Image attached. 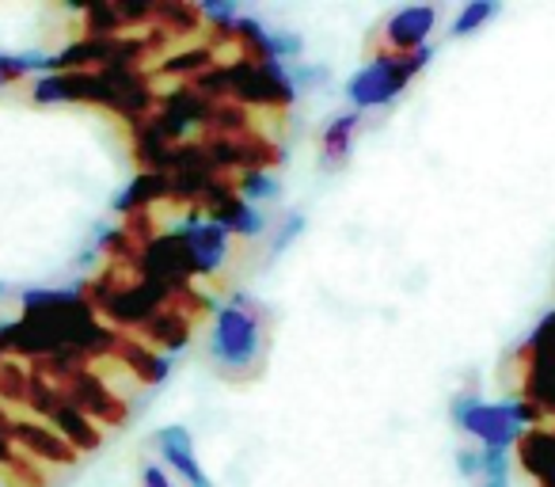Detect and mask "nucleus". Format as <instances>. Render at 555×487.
Returning a JSON list of instances; mask_svg holds the SVG:
<instances>
[{
  "label": "nucleus",
  "instance_id": "1",
  "mask_svg": "<svg viewBox=\"0 0 555 487\" xmlns=\"http://www.w3.org/2000/svg\"><path fill=\"white\" fill-rule=\"evenodd\" d=\"M31 103L57 107V103H80L100 107L122 118L126 126L145 123L160 103L149 73L138 69H100V73H47L31 80Z\"/></svg>",
  "mask_w": 555,
  "mask_h": 487
},
{
  "label": "nucleus",
  "instance_id": "2",
  "mask_svg": "<svg viewBox=\"0 0 555 487\" xmlns=\"http://www.w3.org/2000/svg\"><path fill=\"white\" fill-rule=\"evenodd\" d=\"M202 95L224 103H240L247 111H289L297 100V85L289 65L278 62H247V57H224L198 80H191Z\"/></svg>",
  "mask_w": 555,
  "mask_h": 487
},
{
  "label": "nucleus",
  "instance_id": "3",
  "mask_svg": "<svg viewBox=\"0 0 555 487\" xmlns=\"http://www.w3.org/2000/svg\"><path fill=\"white\" fill-rule=\"evenodd\" d=\"M209 350H214V362L221 366L224 377H247L267 350V312H262V305L247 294L224 302L214 317Z\"/></svg>",
  "mask_w": 555,
  "mask_h": 487
},
{
  "label": "nucleus",
  "instance_id": "4",
  "mask_svg": "<svg viewBox=\"0 0 555 487\" xmlns=\"http://www.w3.org/2000/svg\"><path fill=\"white\" fill-rule=\"evenodd\" d=\"M35 373H42L47 381H54L57 393L80 408L95 426L103 431H115L130 419V403L126 396L95 370L92 362H69V358H42V362H27Z\"/></svg>",
  "mask_w": 555,
  "mask_h": 487
},
{
  "label": "nucleus",
  "instance_id": "5",
  "mask_svg": "<svg viewBox=\"0 0 555 487\" xmlns=\"http://www.w3.org/2000/svg\"><path fill=\"white\" fill-rule=\"evenodd\" d=\"M517 396L540 411L544 423L555 426V312H547L529 339L514 355Z\"/></svg>",
  "mask_w": 555,
  "mask_h": 487
},
{
  "label": "nucleus",
  "instance_id": "6",
  "mask_svg": "<svg viewBox=\"0 0 555 487\" xmlns=\"http://www.w3.org/2000/svg\"><path fill=\"white\" fill-rule=\"evenodd\" d=\"M430 47L415 50V54H377L370 65L354 73L347 80V100L354 103V111H377L388 107L418 73L430 65Z\"/></svg>",
  "mask_w": 555,
  "mask_h": 487
},
{
  "label": "nucleus",
  "instance_id": "7",
  "mask_svg": "<svg viewBox=\"0 0 555 487\" xmlns=\"http://www.w3.org/2000/svg\"><path fill=\"white\" fill-rule=\"evenodd\" d=\"M453 419L464 434L479 441L483 449H514V441L521 438V419H517V408L514 400H502V403H491V400H476V396H456L453 400Z\"/></svg>",
  "mask_w": 555,
  "mask_h": 487
},
{
  "label": "nucleus",
  "instance_id": "8",
  "mask_svg": "<svg viewBox=\"0 0 555 487\" xmlns=\"http://www.w3.org/2000/svg\"><path fill=\"white\" fill-rule=\"evenodd\" d=\"M171 232H179V236H183L198 282L221 274L224 259H229V248H232V244H229L232 236L221 229V225L206 221L198 209H186V217H183V221H176V229H171Z\"/></svg>",
  "mask_w": 555,
  "mask_h": 487
},
{
  "label": "nucleus",
  "instance_id": "9",
  "mask_svg": "<svg viewBox=\"0 0 555 487\" xmlns=\"http://www.w3.org/2000/svg\"><path fill=\"white\" fill-rule=\"evenodd\" d=\"M12 449H20V453H27L39 464H50V469H77L80 464L77 449H73L54 426H47L42 419H31V415L12 419Z\"/></svg>",
  "mask_w": 555,
  "mask_h": 487
},
{
  "label": "nucleus",
  "instance_id": "10",
  "mask_svg": "<svg viewBox=\"0 0 555 487\" xmlns=\"http://www.w3.org/2000/svg\"><path fill=\"white\" fill-rule=\"evenodd\" d=\"M434 27H438V9H430V4H411V9L392 12L380 27L377 54H415L426 47Z\"/></svg>",
  "mask_w": 555,
  "mask_h": 487
},
{
  "label": "nucleus",
  "instance_id": "11",
  "mask_svg": "<svg viewBox=\"0 0 555 487\" xmlns=\"http://www.w3.org/2000/svg\"><path fill=\"white\" fill-rule=\"evenodd\" d=\"M514 461L532 487H555V426H529L521 438L514 441Z\"/></svg>",
  "mask_w": 555,
  "mask_h": 487
},
{
  "label": "nucleus",
  "instance_id": "12",
  "mask_svg": "<svg viewBox=\"0 0 555 487\" xmlns=\"http://www.w3.org/2000/svg\"><path fill=\"white\" fill-rule=\"evenodd\" d=\"M111 366L126 370V377H133L141 388L164 385L171 373L168 358H164L160 350H153L149 343H141L138 335H126V332H118V347H115V355H111Z\"/></svg>",
  "mask_w": 555,
  "mask_h": 487
},
{
  "label": "nucleus",
  "instance_id": "13",
  "mask_svg": "<svg viewBox=\"0 0 555 487\" xmlns=\"http://www.w3.org/2000/svg\"><path fill=\"white\" fill-rule=\"evenodd\" d=\"M191 332H194V320L186 317V312L164 305L160 312H153V317L141 324L138 339L149 343L153 350H168V355H176V350L191 347Z\"/></svg>",
  "mask_w": 555,
  "mask_h": 487
},
{
  "label": "nucleus",
  "instance_id": "14",
  "mask_svg": "<svg viewBox=\"0 0 555 487\" xmlns=\"http://www.w3.org/2000/svg\"><path fill=\"white\" fill-rule=\"evenodd\" d=\"M156 449H160L164 461L191 487H209V476L202 472L198 453H194V438L186 426H164V431H156Z\"/></svg>",
  "mask_w": 555,
  "mask_h": 487
},
{
  "label": "nucleus",
  "instance_id": "15",
  "mask_svg": "<svg viewBox=\"0 0 555 487\" xmlns=\"http://www.w3.org/2000/svg\"><path fill=\"white\" fill-rule=\"evenodd\" d=\"M358 126H362V111H343L320 133V168L324 171H339L347 168L350 153H354V138Z\"/></svg>",
  "mask_w": 555,
  "mask_h": 487
},
{
  "label": "nucleus",
  "instance_id": "16",
  "mask_svg": "<svg viewBox=\"0 0 555 487\" xmlns=\"http://www.w3.org/2000/svg\"><path fill=\"white\" fill-rule=\"evenodd\" d=\"M153 27H164L171 39H191L206 31V16L191 0H153Z\"/></svg>",
  "mask_w": 555,
  "mask_h": 487
},
{
  "label": "nucleus",
  "instance_id": "17",
  "mask_svg": "<svg viewBox=\"0 0 555 487\" xmlns=\"http://www.w3.org/2000/svg\"><path fill=\"white\" fill-rule=\"evenodd\" d=\"M168 206V176H153V171H141L130 187L115 198V214H141V209Z\"/></svg>",
  "mask_w": 555,
  "mask_h": 487
},
{
  "label": "nucleus",
  "instance_id": "18",
  "mask_svg": "<svg viewBox=\"0 0 555 487\" xmlns=\"http://www.w3.org/2000/svg\"><path fill=\"white\" fill-rule=\"evenodd\" d=\"M221 62V54H214V50L202 42V47H191V50H179V54L164 57L160 62V77H171L179 80V85H191V80H198L202 73H209L214 65Z\"/></svg>",
  "mask_w": 555,
  "mask_h": 487
},
{
  "label": "nucleus",
  "instance_id": "19",
  "mask_svg": "<svg viewBox=\"0 0 555 487\" xmlns=\"http://www.w3.org/2000/svg\"><path fill=\"white\" fill-rule=\"evenodd\" d=\"M115 35H126L115 0H92L80 9V39H115Z\"/></svg>",
  "mask_w": 555,
  "mask_h": 487
},
{
  "label": "nucleus",
  "instance_id": "20",
  "mask_svg": "<svg viewBox=\"0 0 555 487\" xmlns=\"http://www.w3.org/2000/svg\"><path fill=\"white\" fill-rule=\"evenodd\" d=\"M27 385H31V366L20 358H0V408L27 403Z\"/></svg>",
  "mask_w": 555,
  "mask_h": 487
},
{
  "label": "nucleus",
  "instance_id": "21",
  "mask_svg": "<svg viewBox=\"0 0 555 487\" xmlns=\"http://www.w3.org/2000/svg\"><path fill=\"white\" fill-rule=\"evenodd\" d=\"M0 472H4V484L9 487H50L47 464L31 461V457L20 453V449H12L9 461L0 464Z\"/></svg>",
  "mask_w": 555,
  "mask_h": 487
},
{
  "label": "nucleus",
  "instance_id": "22",
  "mask_svg": "<svg viewBox=\"0 0 555 487\" xmlns=\"http://www.w3.org/2000/svg\"><path fill=\"white\" fill-rule=\"evenodd\" d=\"M31 73H50V57L47 54H0V88L20 85Z\"/></svg>",
  "mask_w": 555,
  "mask_h": 487
},
{
  "label": "nucleus",
  "instance_id": "23",
  "mask_svg": "<svg viewBox=\"0 0 555 487\" xmlns=\"http://www.w3.org/2000/svg\"><path fill=\"white\" fill-rule=\"evenodd\" d=\"M502 12V4H494V0H472V4H464L461 16L453 20V35L456 39H464V35H476L479 27H487L494 16Z\"/></svg>",
  "mask_w": 555,
  "mask_h": 487
},
{
  "label": "nucleus",
  "instance_id": "24",
  "mask_svg": "<svg viewBox=\"0 0 555 487\" xmlns=\"http://www.w3.org/2000/svg\"><path fill=\"white\" fill-rule=\"evenodd\" d=\"M476 487H509V453L506 449H483Z\"/></svg>",
  "mask_w": 555,
  "mask_h": 487
},
{
  "label": "nucleus",
  "instance_id": "25",
  "mask_svg": "<svg viewBox=\"0 0 555 487\" xmlns=\"http://www.w3.org/2000/svg\"><path fill=\"white\" fill-rule=\"evenodd\" d=\"M236 191L244 194L247 202H267V198H278V179L270 176V171H244V176H236Z\"/></svg>",
  "mask_w": 555,
  "mask_h": 487
},
{
  "label": "nucleus",
  "instance_id": "26",
  "mask_svg": "<svg viewBox=\"0 0 555 487\" xmlns=\"http://www.w3.org/2000/svg\"><path fill=\"white\" fill-rule=\"evenodd\" d=\"M305 232V217L301 214H289L286 221H282V229L274 232V244H270V256H282V252L294 244L297 236Z\"/></svg>",
  "mask_w": 555,
  "mask_h": 487
},
{
  "label": "nucleus",
  "instance_id": "27",
  "mask_svg": "<svg viewBox=\"0 0 555 487\" xmlns=\"http://www.w3.org/2000/svg\"><path fill=\"white\" fill-rule=\"evenodd\" d=\"M479 464H483L479 449H461V453H456V469H461V476L472 479V484H476V476H479Z\"/></svg>",
  "mask_w": 555,
  "mask_h": 487
},
{
  "label": "nucleus",
  "instance_id": "28",
  "mask_svg": "<svg viewBox=\"0 0 555 487\" xmlns=\"http://www.w3.org/2000/svg\"><path fill=\"white\" fill-rule=\"evenodd\" d=\"M141 487H176V484H171V476L160 464H145V469H141Z\"/></svg>",
  "mask_w": 555,
  "mask_h": 487
},
{
  "label": "nucleus",
  "instance_id": "29",
  "mask_svg": "<svg viewBox=\"0 0 555 487\" xmlns=\"http://www.w3.org/2000/svg\"><path fill=\"white\" fill-rule=\"evenodd\" d=\"M0 358H4V355H0Z\"/></svg>",
  "mask_w": 555,
  "mask_h": 487
}]
</instances>
